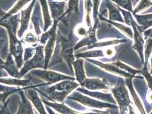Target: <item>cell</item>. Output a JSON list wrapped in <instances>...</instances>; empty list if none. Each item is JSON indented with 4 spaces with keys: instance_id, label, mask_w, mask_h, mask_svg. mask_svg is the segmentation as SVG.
Listing matches in <instances>:
<instances>
[{
    "instance_id": "1",
    "label": "cell",
    "mask_w": 152,
    "mask_h": 114,
    "mask_svg": "<svg viewBox=\"0 0 152 114\" xmlns=\"http://www.w3.org/2000/svg\"><path fill=\"white\" fill-rule=\"evenodd\" d=\"M80 85L78 83L75 82V81L65 80L50 87H45L43 90H38L35 86V89L38 92L45 93V94L42 93V94L48 99L50 98L51 101L63 103L67 96L75 89H77Z\"/></svg>"
},
{
    "instance_id": "2",
    "label": "cell",
    "mask_w": 152,
    "mask_h": 114,
    "mask_svg": "<svg viewBox=\"0 0 152 114\" xmlns=\"http://www.w3.org/2000/svg\"><path fill=\"white\" fill-rule=\"evenodd\" d=\"M110 90L113 93L114 99L118 104L121 114H126L128 107L131 105V101L124 82L119 81L116 86L110 88Z\"/></svg>"
},
{
    "instance_id": "3",
    "label": "cell",
    "mask_w": 152,
    "mask_h": 114,
    "mask_svg": "<svg viewBox=\"0 0 152 114\" xmlns=\"http://www.w3.org/2000/svg\"><path fill=\"white\" fill-rule=\"evenodd\" d=\"M45 57L44 46H39L35 55L31 58L25 62L23 67L19 71L21 77L25 75L30 70L35 69H45Z\"/></svg>"
},
{
    "instance_id": "4",
    "label": "cell",
    "mask_w": 152,
    "mask_h": 114,
    "mask_svg": "<svg viewBox=\"0 0 152 114\" xmlns=\"http://www.w3.org/2000/svg\"><path fill=\"white\" fill-rule=\"evenodd\" d=\"M68 99L78 101L81 104L88 107L98 108V109L107 108L116 109L118 107L115 104H113L111 103H107V102L99 101V100H97L95 98L93 99L88 96L83 95L78 92H75L72 93L71 95H70L68 97Z\"/></svg>"
},
{
    "instance_id": "5",
    "label": "cell",
    "mask_w": 152,
    "mask_h": 114,
    "mask_svg": "<svg viewBox=\"0 0 152 114\" xmlns=\"http://www.w3.org/2000/svg\"><path fill=\"white\" fill-rule=\"evenodd\" d=\"M30 73L37 76L38 78L44 80L46 82V85H50L53 83L59 82L65 80H71L75 81L76 78L73 76H68L64 74H60L57 72L53 71H48L46 70H33Z\"/></svg>"
},
{
    "instance_id": "6",
    "label": "cell",
    "mask_w": 152,
    "mask_h": 114,
    "mask_svg": "<svg viewBox=\"0 0 152 114\" xmlns=\"http://www.w3.org/2000/svg\"><path fill=\"white\" fill-rule=\"evenodd\" d=\"M9 35V50L10 54L14 57L15 63L18 69H19L23 64V59L22 57L23 47L22 41L16 37V34L10 30H7Z\"/></svg>"
},
{
    "instance_id": "7",
    "label": "cell",
    "mask_w": 152,
    "mask_h": 114,
    "mask_svg": "<svg viewBox=\"0 0 152 114\" xmlns=\"http://www.w3.org/2000/svg\"><path fill=\"white\" fill-rule=\"evenodd\" d=\"M58 35L60 44L61 47V54L62 58L68 64L70 70L73 71L72 64L75 61V57L74 55V44L73 41L72 40V33L70 34V37L68 39L64 38L63 36L58 33Z\"/></svg>"
},
{
    "instance_id": "8",
    "label": "cell",
    "mask_w": 152,
    "mask_h": 114,
    "mask_svg": "<svg viewBox=\"0 0 152 114\" xmlns=\"http://www.w3.org/2000/svg\"><path fill=\"white\" fill-rule=\"evenodd\" d=\"M137 24L136 22L133 19L132 22L131 26L133 29V43L132 46V49L136 51L140 57L141 59L142 63L144 64V44L145 42L144 39L142 36V33L140 32L137 27Z\"/></svg>"
},
{
    "instance_id": "9",
    "label": "cell",
    "mask_w": 152,
    "mask_h": 114,
    "mask_svg": "<svg viewBox=\"0 0 152 114\" xmlns=\"http://www.w3.org/2000/svg\"><path fill=\"white\" fill-rule=\"evenodd\" d=\"M86 61H89L92 64H94L95 65L99 66L103 70H106L108 72L113 74L114 75L119 76H123L126 78H134L135 76H132L131 74L127 73L126 72L121 70L117 66L114 65L113 63L111 64H105L103 63L100 61L91 59H85Z\"/></svg>"
},
{
    "instance_id": "10",
    "label": "cell",
    "mask_w": 152,
    "mask_h": 114,
    "mask_svg": "<svg viewBox=\"0 0 152 114\" xmlns=\"http://www.w3.org/2000/svg\"><path fill=\"white\" fill-rule=\"evenodd\" d=\"M83 88L90 91H96L98 90H108L110 87L108 85L107 82L104 79L99 78H86L81 84Z\"/></svg>"
},
{
    "instance_id": "11",
    "label": "cell",
    "mask_w": 152,
    "mask_h": 114,
    "mask_svg": "<svg viewBox=\"0 0 152 114\" xmlns=\"http://www.w3.org/2000/svg\"><path fill=\"white\" fill-rule=\"evenodd\" d=\"M98 24V20L97 19L96 21H95L94 26L90 29V31L88 36L83 37L77 44L75 46L74 50H77L80 48H81L84 46H88V48H89L90 46L97 42L98 39H96V32Z\"/></svg>"
},
{
    "instance_id": "12",
    "label": "cell",
    "mask_w": 152,
    "mask_h": 114,
    "mask_svg": "<svg viewBox=\"0 0 152 114\" xmlns=\"http://www.w3.org/2000/svg\"><path fill=\"white\" fill-rule=\"evenodd\" d=\"M35 1L36 0H32L31 3L27 9L21 10V19L20 21V26L18 32L17 33L18 37L19 39L22 38L23 34L28 29L31 17L30 15L31 13L32 9L34 6Z\"/></svg>"
},
{
    "instance_id": "13",
    "label": "cell",
    "mask_w": 152,
    "mask_h": 114,
    "mask_svg": "<svg viewBox=\"0 0 152 114\" xmlns=\"http://www.w3.org/2000/svg\"><path fill=\"white\" fill-rule=\"evenodd\" d=\"M26 96L31 101L32 103L37 110L39 114H47L46 111H45L43 104L39 98L37 90L35 89V86H32L27 89Z\"/></svg>"
},
{
    "instance_id": "14",
    "label": "cell",
    "mask_w": 152,
    "mask_h": 114,
    "mask_svg": "<svg viewBox=\"0 0 152 114\" xmlns=\"http://www.w3.org/2000/svg\"><path fill=\"white\" fill-rule=\"evenodd\" d=\"M77 90L78 91H80L82 93L85 94V95L93 97L97 100H99V101L101 100L102 101H106L107 103L108 102L111 104L116 103V101L114 99V96L111 94L102 93H99V92H96L95 91H90L89 90L85 89L83 87L80 89H77Z\"/></svg>"
},
{
    "instance_id": "15",
    "label": "cell",
    "mask_w": 152,
    "mask_h": 114,
    "mask_svg": "<svg viewBox=\"0 0 152 114\" xmlns=\"http://www.w3.org/2000/svg\"><path fill=\"white\" fill-rule=\"evenodd\" d=\"M48 4L51 9V16L54 21L61 19L64 17L65 2H55L48 0Z\"/></svg>"
},
{
    "instance_id": "16",
    "label": "cell",
    "mask_w": 152,
    "mask_h": 114,
    "mask_svg": "<svg viewBox=\"0 0 152 114\" xmlns=\"http://www.w3.org/2000/svg\"><path fill=\"white\" fill-rule=\"evenodd\" d=\"M2 67L4 70L7 71V74L10 76H12L14 78H22L16 63L14 61L12 56L10 53L7 55L6 61L4 62Z\"/></svg>"
},
{
    "instance_id": "17",
    "label": "cell",
    "mask_w": 152,
    "mask_h": 114,
    "mask_svg": "<svg viewBox=\"0 0 152 114\" xmlns=\"http://www.w3.org/2000/svg\"><path fill=\"white\" fill-rule=\"evenodd\" d=\"M19 92L21 101L19 102V106L18 112L15 114H35L32 104L29 99L26 96L23 90H21Z\"/></svg>"
},
{
    "instance_id": "18",
    "label": "cell",
    "mask_w": 152,
    "mask_h": 114,
    "mask_svg": "<svg viewBox=\"0 0 152 114\" xmlns=\"http://www.w3.org/2000/svg\"><path fill=\"white\" fill-rule=\"evenodd\" d=\"M56 37H57V34L56 32L53 34V35L48 40L47 42L45 44V70H47L48 67L49 62L54 50L55 42L56 40Z\"/></svg>"
},
{
    "instance_id": "19",
    "label": "cell",
    "mask_w": 152,
    "mask_h": 114,
    "mask_svg": "<svg viewBox=\"0 0 152 114\" xmlns=\"http://www.w3.org/2000/svg\"><path fill=\"white\" fill-rule=\"evenodd\" d=\"M72 66L75 70L76 79L78 83L81 84L86 78L83 66V59L77 58V59L73 62Z\"/></svg>"
},
{
    "instance_id": "20",
    "label": "cell",
    "mask_w": 152,
    "mask_h": 114,
    "mask_svg": "<svg viewBox=\"0 0 152 114\" xmlns=\"http://www.w3.org/2000/svg\"><path fill=\"white\" fill-rule=\"evenodd\" d=\"M43 102L46 106L53 108L56 111L61 114H80V113L75 111L66 106L63 103L50 102L43 100Z\"/></svg>"
},
{
    "instance_id": "21",
    "label": "cell",
    "mask_w": 152,
    "mask_h": 114,
    "mask_svg": "<svg viewBox=\"0 0 152 114\" xmlns=\"http://www.w3.org/2000/svg\"><path fill=\"white\" fill-rule=\"evenodd\" d=\"M132 78H126L127 79L126 82V86L128 87L129 90L130 91V93H131V94L132 95L133 101L134 102V104L136 105V107L139 109L141 114H146L145 111L144 110V108L143 107L142 102L140 101L139 96L137 94V93H136L135 90H134V88H133L132 82Z\"/></svg>"
},
{
    "instance_id": "22",
    "label": "cell",
    "mask_w": 152,
    "mask_h": 114,
    "mask_svg": "<svg viewBox=\"0 0 152 114\" xmlns=\"http://www.w3.org/2000/svg\"><path fill=\"white\" fill-rule=\"evenodd\" d=\"M0 83L10 85V86H17V87L21 86L23 87H31V83L28 79H21L18 78H0Z\"/></svg>"
},
{
    "instance_id": "23",
    "label": "cell",
    "mask_w": 152,
    "mask_h": 114,
    "mask_svg": "<svg viewBox=\"0 0 152 114\" xmlns=\"http://www.w3.org/2000/svg\"><path fill=\"white\" fill-rule=\"evenodd\" d=\"M107 8L108 10V20L114 21V22H119L121 23H125L124 20L123 19L121 12L119 11L118 7L114 5L110 2L107 4Z\"/></svg>"
},
{
    "instance_id": "24",
    "label": "cell",
    "mask_w": 152,
    "mask_h": 114,
    "mask_svg": "<svg viewBox=\"0 0 152 114\" xmlns=\"http://www.w3.org/2000/svg\"><path fill=\"white\" fill-rule=\"evenodd\" d=\"M100 19H101L103 21H106L108 23L112 24L113 25L118 28L119 30H121L124 34L127 36L129 38L133 39V33L131 29V28L128 26L124 25L123 24H121V23H119L118 22H114V21H111L108 19H106L104 17H102L100 16Z\"/></svg>"
},
{
    "instance_id": "25",
    "label": "cell",
    "mask_w": 152,
    "mask_h": 114,
    "mask_svg": "<svg viewBox=\"0 0 152 114\" xmlns=\"http://www.w3.org/2000/svg\"><path fill=\"white\" fill-rule=\"evenodd\" d=\"M76 58H83V59H90L95 58L104 57V51L102 50H93L85 51L76 54L75 55Z\"/></svg>"
},
{
    "instance_id": "26",
    "label": "cell",
    "mask_w": 152,
    "mask_h": 114,
    "mask_svg": "<svg viewBox=\"0 0 152 114\" xmlns=\"http://www.w3.org/2000/svg\"><path fill=\"white\" fill-rule=\"evenodd\" d=\"M40 4L42 7L43 13V17H44V21H45V27H44V32L47 31L48 29L50 26L52 25V20L51 17L49 14V10L47 0H39Z\"/></svg>"
},
{
    "instance_id": "27",
    "label": "cell",
    "mask_w": 152,
    "mask_h": 114,
    "mask_svg": "<svg viewBox=\"0 0 152 114\" xmlns=\"http://www.w3.org/2000/svg\"><path fill=\"white\" fill-rule=\"evenodd\" d=\"M133 16L139 24L137 25L139 29L143 28L148 24L152 22V13L145 15H137L136 14Z\"/></svg>"
},
{
    "instance_id": "28",
    "label": "cell",
    "mask_w": 152,
    "mask_h": 114,
    "mask_svg": "<svg viewBox=\"0 0 152 114\" xmlns=\"http://www.w3.org/2000/svg\"><path fill=\"white\" fill-rule=\"evenodd\" d=\"M127 42L126 39H112V40H109V41H102V42H96L95 44L92 45L90 46L88 49H95V48H102L104 47H107L109 46H112V45H116V44H122L124 42Z\"/></svg>"
},
{
    "instance_id": "29",
    "label": "cell",
    "mask_w": 152,
    "mask_h": 114,
    "mask_svg": "<svg viewBox=\"0 0 152 114\" xmlns=\"http://www.w3.org/2000/svg\"><path fill=\"white\" fill-rule=\"evenodd\" d=\"M61 19H58V20H56L54 21L53 22V25L52 26L51 29L48 30V31H46L45 32V33H43L41 37L39 39L40 42L43 44H45L47 42L48 40L50 38L51 36L53 35V33L56 32V30H57V24L59 21H60Z\"/></svg>"
},
{
    "instance_id": "30",
    "label": "cell",
    "mask_w": 152,
    "mask_h": 114,
    "mask_svg": "<svg viewBox=\"0 0 152 114\" xmlns=\"http://www.w3.org/2000/svg\"><path fill=\"white\" fill-rule=\"evenodd\" d=\"M113 64L116 66H117L118 68H119L121 70H123L127 73H129L135 77H137L136 76V75L140 73V70H136L132 67H131V66L127 65L126 64H124L119 61H117L116 62H113Z\"/></svg>"
},
{
    "instance_id": "31",
    "label": "cell",
    "mask_w": 152,
    "mask_h": 114,
    "mask_svg": "<svg viewBox=\"0 0 152 114\" xmlns=\"http://www.w3.org/2000/svg\"><path fill=\"white\" fill-rule=\"evenodd\" d=\"M152 54V38H148L144 44V63L148 64L149 59Z\"/></svg>"
},
{
    "instance_id": "32",
    "label": "cell",
    "mask_w": 152,
    "mask_h": 114,
    "mask_svg": "<svg viewBox=\"0 0 152 114\" xmlns=\"http://www.w3.org/2000/svg\"><path fill=\"white\" fill-rule=\"evenodd\" d=\"M93 7V4L91 0H85V7L86 12V24L89 29L92 27L90 19V13Z\"/></svg>"
},
{
    "instance_id": "33",
    "label": "cell",
    "mask_w": 152,
    "mask_h": 114,
    "mask_svg": "<svg viewBox=\"0 0 152 114\" xmlns=\"http://www.w3.org/2000/svg\"><path fill=\"white\" fill-rule=\"evenodd\" d=\"M152 5V2L151 0H141L137 6L132 10L133 15L136 14L141 11H144Z\"/></svg>"
},
{
    "instance_id": "34",
    "label": "cell",
    "mask_w": 152,
    "mask_h": 114,
    "mask_svg": "<svg viewBox=\"0 0 152 114\" xmlns=\"http://www.w3.org/2000/svg\"><path fill=\"white\" fill-rule=\"evenodd\" d=\"M148 64L144 63L142 69L140 70V73L145 78L149 89L152 91V75L148 71Z\"/></svg>"
},
{
    "instance_id": "35",
    "label": "cell",
    "mask_w": 152,
    "mask_h": 114,
    "mask_svg": "<svg viewBox=\"0 0 152 114\" xmlns=\"http://www.w3.org/2000/svg\"><path fill=\"white\" fill-rule=\"evenodd\" d=\"M31 0H19L13 8L7 12L9 16H13L17 13L21 9Z\"/></svg>"
},
{
    "instance_id": "36",
    "label": "cell",
    "mask_w": 152,
    "mask_h": 114,
    "mask_svg": "<svg viewBox=\"0 0 152 114\" xmlns=\"http://www.w3.org/2000/svg\"><path fill=\"white\" fill-rule=\"evenodd\" d=\"M115 2L119 7H123L129 12H132V7L131 5V0H111Z\"/></svg>"
},
{
    "instance_id": "37",
    "label": "cell",
    "mask_w": 152,
    "mask_h": 114,
    "mask_svg": "<svg viewBox=\"0 0 152 114\" xmlns=\"http://www.w3.org/2000/svg\"><path fill=\"white\" fill-rule=\"evenodd\" d=\"M119 9V11L121 13H122L123 17H124V20L125 21L124 22L127 24L128 26H131L132 24V22L133 21V17H132V15L131 14V13H130V12L129 11H126L124 10H123V9H121L119 7H117Z\"/></svg>"
},
{
    "instance_id": "38",
    "label": "cell",
    "mask_w": 152,
    "mask_h": 114,
    "mask_svg": "<svg viewBox=\"0 0 152 114\" xmlns=\"http://www.w3.org/2000/svg\"><path fill=\"white\" fill-rule=\"evenodd\" d=\"M21 89L19 87H9L0 84V93H14L15 92H18Z\"/></svg>"
},
{
    "instance_id": "39",
    "label": "cell",
    "mask_w": 152,
    "mask_h": 114,
    "mask_svg": "<svg viewBox=\"0 0 152 114\" xmlns=\"http://www.w3.org/2000/svg\"><path fill=\"white\" fill-rule=\"evenodd\" d=\"M37 47H28L25 50V55L23 58V61L26 62L30 59L36 53Z\"/></svg>"
},
{
    "instance_id": "40",
    "label": "cell",
    "mask_w": 152,
    "mask_h": 114,
    "mask_svg": "<svg viewBox=\"0 0 152 114\" xmlns=\"http://www.w3.org/2000/svg\"><path fill=\"white\" fill-rule=\"evenodd\" d=\"M38 40L36 35H34V34H33L32 32H29L27 33L25 37L22 40V42L28 44H35L38 41Z\"/></svg>"
},
{
    "instance_id": "41",
    "label": "cell",
    "mask_w": 152,
    "mask_h": 114,
    "mask_svg": "<svg viewBox=\"0 0 152 114\" xmlns=\"http://www.w3.org/2000/svg\"><path fill=\"white\" fill-rule=\"evenodd\" d=\"M90 29L89 30H87L85 28V27H84L83 26H78L76 27L75 30H76V33L77 36H79L80 37H85L87 36L88 34H89Z\"/></svg>"
},
{
    "instance_id": "42",
    "label": "cell",
    "mask_w": 152,
    "mask_h": 114,
    "mask_svg": "<svg viewBox=\"0 0 152 114\" xmlns=\"http://www.w3.org/2000/svg\"><path fill=\"white\" fill-rule=\"evenodd\" d=\"M4 42V40H1L0 39V52H1V46L3 44ZM4 61H3V59H2V58L1 57V53H0V77H3V76H7V74L5 73V72L3 71V65L4 64Z\"/></svg>"
},
{
    "instance_id": "43",
    "label": "cell",
    "mask_w": 152,
    "mask_h": 114,
    "mask_svg": "<svg viewBox=\"0 0 152 114\" xmlns=\"http://www.w3.org/2000/svg\"><path fill=\"white\" fill-rule=\"evenodd\" d=\"M103 51H104V57H107V58H112L114 57L116 54V51L114 48H107Z\"/></svg>"
},
{
    "instance_id": "44",
    "label": "cell",
    "mask_w": 152,
    "mask_h": 114,
    "mask_svg": "<svg viewBox=\"0 0 152 114\" xmlns=\"http://www.w3.org/2000/svg\"><path fill=\"white\" fill-rule=\"evenodd\" d=\"M8 102H9V101H5L4 106L0 109V114H11L7 107Z\"/></svg>"
},
{
    "instance_id": "45",
    "label": "cell",
    "mask_w": 152,
    "mask_h": 114,
    "mask_svg": "<svg viewBox=\"0 0 152 114\" xmlns=\"http://www.w3.org/2000/svg\"><path fill=\"white\" fill-rule=\"evenodd\" d=\"M145 38H152V28L148 29L143 32Z\"/></svg>"
},
{
    "instance_id": "46",
    "label": "cell",
    "mask_w": 152,
    "mask_h": 114,
    "mask_svg": "<svg viewBox=\"0 0 152 114\" xmlns=\"http://www.w3.org/2000/svg\"><path fill=\"white\" fill-rule=\"evenodd\" d=\"M7 13V12L2 10L1 8H0V23L6 17Z\"/></svg>"
},
{
    "instance_id": "47",
    "label": "cell",
    "mask_w": 152,
    "mask_h": 114,
    "mask_svg": "<svg viewBox=\"0 0 152 114\" xmlns=\"http://www.w3.org/2000/svg\"><path fill=\"white\" fill-rule=\"evenodd\" d=\"M151 26H152V22H150V23H149V24H148L145 26H144L143 28H142V29H139V30L140 32H141V33H143V32H144L145 30H146V29H148V28H149V27H151Z\"/></svg>"
},
{
    "instance_id": "48",
    "label": "cell",
    "mask_w": 152,
    "mask_h": 114,
    "mask_svg": "<svg viewBox=\"0 0 152 114\" xmlns=\"http://www.w3.org/2000/svg\"><path fill=\"white\" fill-rule=\"evenodd\" d=\"M146 99L147 101L151 103H152V91H151L150 92L148 93L146 96Z\"/></svg>"
},
{
    "instance_id": "49",
    "label": "cell",
    "mask_w": 152,
    "mask_h": 114,
    "mask_svg": "<svg viewBox=\"0 0 152 114\" xmlns=\"http://www.w3.org/2000/svg\"><path fill=\"white\" fill-rule=\"evenodd\" d=\"M128 111H129V114H136L134 112V110L131 105H130L128 107Z\"/></svg>"
},
{
    "instance_id": "50",
    "label": "cell",
    "mask_w": 152,
    "mask_h": 114,
    "mask_svg": "<svg viewBox=\"0 0 152 114\" xmlns=\"http://www.w3.org/2000/svg\"><path fill=\"white\" fill-rule=\"evenodd\" d=\"M46 107V109H47V111L48 112V113L50 114H56L53 111H52V110L51 109V108L49 106H45Z\"/></svg>"
},
{
    "instance_id": "51",
    "label": "cell",
    "mask_w": 152,
    "mask_h": 114,
    "mask_svg": "<svg viewBox=\"0 0 152 114\" xmlns=\"http://www.w3.org/2000/svg\"><path fill=\"white\" fill-rule=\"evenodd\" d=\"M5 102V101H1V100H0V109H1V108L2 107L4 106Z\"/></svg>"
},
{
    "instance_id": "52",
    "label": "cell",
    "mask_w": 152,
    "mask_h": 114,
    "mask_svg": "<svg viewBox=\"0 0 152 114\" xmlns=\"http://www.w3.org/2000/svg\"><path fill=\"white\" fill-rule=\"evenodd\" d=\"M151 71H150V74H152V58H151Z\"/></svg>"
},
{
    "instance_id": "53",
    "label": "cell",
    "mask_w": 152,
    "mask_h": 114,
    "mask_svg": "<svg viewBox=\"0 0 152 114\" xmlns=\"http://www.w3.org/2000/svg\"><path fill=\"white\" fill-rule=\"evenodd\" d=\"M150 114H152V111L151 113H150Z\"/></svg>"
},
{
    "instance_id": "54",
    "label": "cell",
    "mask_w": 152,
    "mask_h": 114,
    "mask_svg": "<svg viewBox=\"0 0 152 114\" xmlns=\"http://www.w3.org/2000/svg\"><path fill=\"white\" fill-rule=\"evenodd\" d=\"M65 1H67V0H65Z\"/></svg>"
}]
</instances>
